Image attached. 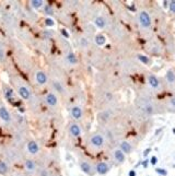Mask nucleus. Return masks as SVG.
Segmentation results:
<instances>
[{
    "instance_id": "obj_1",
    "label": "nucleus",
    "mask_w": 175,
    "mask_h": 176,
    "mask_svg": "<svg viewBox=\"0 0 175 176\" xmlns=\"http://www.w3.org/2000/svg\"><path fill=\"white\" fill-rule=\"evenodd\" d=\"M138 19H139V23H140V25H141L143 29H149V27L151 26V23H152L151 17L147 11H145V10H143V11H140Z\"/></svg>"
},
{
    "instance_id": "obj_2",
    "label": "nucleus",
    "mask_w": 175,
    "mask_h": 176,
    "mask_svg": "<svg viewBox=\"0 0 175 176\" xmlns=\"http://www.w3.org/2000/svg\"><path fill=\"white\" fill-rule=\"evenodd\" d=\"M34 79H35V82H36L37 84L41 85V86L46 85L47 82H48V77H47L45 71H43V70H37L36 72H35Z\"/></svg>"
},
{
    "instance_id": "obj_3",
    "label": "nucleus",
    "mask_w": 175,
    "mask_h": 176,
    "mask_svg": "<svg viewBox=\"0 0 175 176\" xmlns=\"http://www.w3.org/2000/svg\"><path fill=\"white\" fill-rule=\"evenodd\" d=\"M105 143V139L104 137L100 134H95L93 136H91L90 138V144L94 148H102Z\"/></svg>"
},
{
    "instance_id": "obj_4",
    "label": "nucleus",
    "mask_w": 175,
    "mask_h": 176,
    "mask_svg": "<svg viewBox=\"0 0 175 176\" xmlns=\"http://www.w3.org/2000/svg\"><path fill=\"white\" fill-rule=\"evenodd\" d=\"M18 93L19 95H20V97L21 99H23V100H30L31 99V95H32V93H31V90L29 89V86L25 84H19L18 85Z\"/></svg>"
},
{
    "instance_id": "obj_5",
    "label": "nucleus",
    "mask_w": 175,
    "mask_h": 176,
    "mask_svg": "<svg viewBox=\"0 0 175 176\" xmlns=\"http://www.w3.org/2000/svg\"><path fill=\"white\" fill-rule=\"evenodd\" d=\"M0 119L6 124H10L12 120L11 114H10L9 109L7 108L5 105H0Z\"/></svg>"
},
{
    "instance_id": "obj_6",
    "label": "nucleus",
    "mask_w": 175,
    "mask_h": 176,
    "mask_svg": "<svg viewBox=\"0 0 175 176\" xmlns=\"http://www.w3.org/2000/svg\"><path fill=\"white\" fill-rule=\"evenodd\" d=\"M3 94H5V97L7 100L11 103L17 101V95L14 93V90L12 88H10L9 85H3Z\"/></svg>"
},
{
    "instance_id": "obj_7",
    "label": "nucleus",
    "mask_w": 175,
    "mask_h": 176,
    "mask_svg": "<svg viewBox=\"0 0 175 176\" xmlns=\"http://www.w3.org/2000/svg\"><path fill=\"white\" fill-rule=\"evenodd\" d=\"M70 115L75 120H80L83 117V109L79 105H75L70 109Z\"/></svg>"
},
{
    "instance_id": "obj_8",
    "label": "nucleus",
    "mask_w": 175,
    "mask_h": 176,
    "mask_svg": "<svg viewBox=\"0 0 175 176\" xmlns=\"http://www.w3.org/2000/svg\"><path fill=\"white\" fill-rule=\"evenodd\" d=\"M45 102L49 107H56L58 105L57 95L53 93V92H49V93H47L45 95Z\"/></svg>"
},
{
    "instance_id": "obj_9",
    "label": "nucleus",
    "mask_w": 175,
    "mask_h": 176,
    "mask_svg": "<svg viewBox=\"0 0 175 176\" xmlns=\"http://www.w3.org/2000/svg\"><path fill=\"white\" fill-rule=\"evenodd\" d=\"M139 107L141 108V111L145 113L146 115H152V113H153V106H152V104L147 100H142V102L140 103Z\"/></svg>"
},
{
    "instance_id": "obj_10",
    "label": "nucleus",
    "mask_w": 175,
    "mask_h": 176,
    "mask_svg": "<svg viewBox=\"0 0 175 176\" xmlns=\"http://www.w3.org/2000/svg\"><path fill=\"white\" fill-rule=\"evenodd\" d=\"M26 150H27V152L30 153V154H32V155H35V154H37L39 152V146H38V143L35 141V140H30L29 142H27V144H26Z\"/></svg>"
},
{
    "instance_id": "obj_11",
    "label": "nucleus",
    "mask_w": 175,
    "mask_h": 176,
    "mask_svg": "<svg viewBox=\"0 0 175 176\" xmlns=\"http://www.w3.org/2000/svg\"><path fill=\"white\" fill-rule=\"evenodd\" d=\"M81 132H82L81 127H80V125L77 124V123H72V124L69 126V134L72 137H75V138H78V137L81 135Z\"/></svg>"
},
{
    "instance_id": "obj_12",
    "label": "nucleus",
    "mask_w": 175,
    "mask_h": 176,
    "mask_svg": "<svg viewBox=\"0 0 175 176\" xmlns=\"http://www.w3.org/2000/svg\"><path fill=\"white\" fill-rule=\"evenodd\" d=\"M109 168H111L109 165L107 163H105V162H100L97 165V172L100 175H105L106 173H109Z\"/></svg>"
},
{
    "instance_id": "obj_13",
    "label": "nucleus",
    "mask_w": 175,
    "mask_h": 176,
    "mask_svg": "<svg viewBox=\"0 0 175 176\" xmlns=\"http://www.w3.org/2000/svg\"><path fill=\"white\" fill-rule=\"evenodd\" d=\"M24 167H25V170H26L27 172H30V173H34L37 168V165H36V163H35V161L29 159V160H26V161L24 162Z\"/></svg>"
},
{
    "instance_id": "obj_14",
    "label": "nucleus",
    "mask_w": 175,
    "mask_h": 176,
    "mask_svg": "<svg viewBox=\"0 0 175 176\" xmlns=\"http://www.w3.org/2000/svg\"><path fill=\"white\" fill-rule=\"evenodd\" d=\"M114 159L118 163H123L125 161V153L121 149H116L114 151Z\"/></svg>"
},
{
    "instance_id": "obj_15",
    "label": "nucleus",
    "mask_w": 175,
    "mask_h": 176,
    "mask_svg": "<svg viewBox=\"0 0 175 176\" xmlns=\"http://www.w3.org/2000/svg\"><path fill=\"white\" fill-rule=\"evenodd\" d=\"M148 82H149V84L151 85V88H153V89H158L159 88V85H160L159 79H158L155 76H153V74H150V76H149Z\"/></svg>"
},
{
    "instance_id": "obj_16",
    "label": "nucleus",
    "mask_w": 175,
    "mask_h": 176,
    "mask_svg": "<svg viewBox=\"0 0 175 176\" xmlns=\"http://www.w3.org/2000/svg\"><path fill=\"white\" fill-rule=\"evenodd\" d=\"M66 60H67V62H69L70 65H75L78 62V58H77L75 53L69 52L66 55Z\"/></svg>"
},
{
    "instance_id": "obj_17",
    "label": "nucleus",
    "mask_w": 175,
    "mask_h": 176,
    "mask_svg": "<svg viewBox=\"0 0 175 176\" xmlns=\"http://www.w3.org/2000/svg\"><path fill=\"white\" fill-rule=\"evenodd\" d=\"M165 78H166V81H167L169 84H174L175 83V72L172 69H170L169 71L166 72Z\"/></svg>"
},
{
    "instance_id": "obj_18",
    "label": "nucleus",
    "mask_w": 175,
    "mask_h": 176,
    "mask_svg": "<svg viewBox=\"0 0 175 176\" xmlns=\"http://www.w3.org/2000/svg\"><path fill=\"white\" fill-rule=\"evenodd\" d=\"M119 149L124 152L125 154H126V153H130V152H131V144H130L128 141H123V142L121 143V148H119Z\"/></svg>"
},
{
    "instance_id": "obj_19",
    "label": "nucleus",
    "mask_w": 175,
    "mask_h": 176,
    "mask_svg": "<svg viewBox=\"0 0 175 176\" xmlns=\"http://www.w3.org/2000/svg\"><path fill=\"white\" fill-rule=\"evenodd\" d=\"M80 167H81L82 172H84L85 174H91V173H92V166H91V164L88 163V162H81V164H80Z\"/></svg>"
},
{
    "instance_id": "obj_20",
    "label": "nucleus",
    "mask_w": 175,
    "mask_h": 176,
    "mask_svg": "<svg viewBox=\"0 0 175 176\" xmlns=\"http://www.w3.org/2000/svg\"><path fill=\"white\" fill-rule=\"evenodd\" d=\"M94 22H95V25H97L99 29H104L106 25L105 19L103 18V17H97V18L94 20Z\"/></svg>"
},
{
    "instance_id": "obj_21",
    "label": "nucleus",
    "mask_w": 175,
    "mask_h": 176,
    "mask_svg": "<svg viewBox=\"0 0 175 176\" xmlns=\"http://www.w3.org/2000/svg\"><path fill=\"white\" fill-rule=\"evenodd\" d=\"M30 5L33 9H41V8L44 7V1L43 0H32Z\"/></svg>"
},
{
    "instance_id": "obj_22",
    "label": "nucleus",
    "mask_w": 175,
    "mask_h": 176,
    "mask_svg": "<svg viewBox=\"0 0 175 176\" xmlns=\"http://www.w3.org/2000/svg\"><path fill=\"white\" fill-rule=\"evenodd\" d=\"M9 172V165L6 162H0V175H7Z\"/></svg>"
},
{
    "instance_id": "obj_23",
    "label": "nucleus",
    "mask_w": 175,
    "mask_h": 176,
    "mask_svg": "<svg viewBox=\"0 0 175 176\" xmlns=\"http://www.w3.org/2000/svg\"><path fill=\"white\" fill-rule=\"evenodd\" d=\"M95 43H97L99 46H103L106 43L105 36L102 35V34H97V36H95Z\"/></svg>"
},
{
    "instance_id": "obj_24",
    "label": "nucleus",
    "mask_w": 175,
    "mask_h": 176,
    "mask_svg": "<svg viewBox=\"0 0 175 176\" xmlns=\"http://www.w3.org/2000/svg\"><path fill=\"white\" fill-rule=\"evenodd\" d=\"M137 57H138V59L141 61L142 64L147 65V64H149V61H150V60H149V58L147 57V56H143V55H138Z\"/></svg>"
},
{
    "instance_id": "obj_25",
    "label": "nucleus",
    "mask_w": 175,
    "mask_h": 176,
    "mask_svg": "<svg viewBox=\"0 0 175 176\" xmlns=\"http://www.w3.org/2000/svg\"><path fill=\"white\" fill-rule=\"evenodd\" d=\"M54 86H55V89H56V91H58V92H63V88L61 86V84L59 83V82H54Z\"/></svg>"
},
{
    "instance_id": "obj_26",
    "label": "nucleus",
    "mask_w": 175,
    "mask_h": 176,
    "mask_svg": "<svg viewBox=\"0 0 175 176\" xmlns=\"http://www.w3.org/2000/svg\"><path fill=\"white\" fill-rule=\"evenodd\" d=\"M45 24L47 25V26H54L55 22L51 18H46L45 19Z\"/></svg>"
},
{
    "instance_id": "obj_27",
    "label": "nucleus",
    "mask_w": 175,
    "mask_h": 176,
    "mask_svg": "<svg viewBox=\"0 0 175 176\" xmlns=\"http://www.w3.org/2000/svg\"><path fill=\"white\" fill-rule=\"evenodd\" d=\"M45 13L46 14H49V15L54 14V11H53V9H51V7H49V6L45 7Z\"/></svg>"
},
{
    "instance_id": "obj_28",
    "label": "nucleus",
    "mask_w": 175,
    "mask_h": 176,
    "mask_svg": "<svg viewBox=\"0 0 175 176\" xmlns=\"http://www.w3.org/2000/svg\"><path fill=\"white\" fill-rule=\"evenodd\" d=\"M169 8H170V11H171V12L175 13V1L174 0L169 3Z\"/></svg>"
},
{
    "instance_id": "obj_29",
    "label": "nucleus",
    "mask_w": 175,
    "mask_h": 176,
    "mask_svg": "<svg viewBox=\"0 0 175 176\" xmlns=\"http://www.w3.org/2000/svg\"><path fill=\"white\" fill-rule=\"evenodd\" d=\"M155 171H157V173H159L162 176H166V174H167V172L165 170H163V168H157Z\"/></svg>"
},
{
    "instance_id": "obj_30",
    "label": "nucleus",
    "mask_w": 175,
    "mask_h": 176,
    "mask_svg": "<svg viewBox=\"0 0 175 176\" xmlns=\"http://www.w3.org/2000/svg\"><path fill=\"white\" fill-rule=\"evenodd\" d=\"M3 58H5V49L0 46V60H3Z\"/></svg>"
},
{
    "instance_id": "obj_31",
    "label": "nucleus",
    "mask_w": 175,
    "mask_h": 176,
    "mask_svg": "<svg viewBox=\"0 0 175 176\" xmlns=\"http://www.w3.org/2000/svg\"><path fill=\"white\" fill-rule=\"evenodd\" d=\"M150 163L152 164V165H155V164L158 163V158L157 156H152L150 160Z\"/></svg>"
},
{
    "instance_id": "obj_32",
    "label": "nucleus",
    "mask_w": 175,
    "mask_h": 176,
    "mask_svg": "<svg viewBox=\"0 0 175 176\" xmlns=\"http://www.w3.org/2000/svg\"><path fill=\"white\" fill-rule=\"evenodd\" d=\"M81 45L84 46V47H87V46L89 45V43H88V41L85 40V38H82V40H81Z\"/></svg>"
},
{
    "instance_id": "obj_33",
    "label": "nucleus",
    "mask_w": 175,
    "mask_h": 176,
    "mask_svg": "<svg viewBox=\"0 0 175 176\" xmlns=\"http://www.w3.org/2000/svg\"><path fill=\"white\" fill-rule=\"evenodd\" d=\"M170 103H171V105H172V106L175 108V96L171 97V100H170Z\"/></svg>"
},
{
    "instance_id": "obj_34",
    "label": "nucleus",
    "mask_w": 175,
    "mask_h": 176,
    "mask_svg": "<svg viewBox=\"0 0 175 176\" xmlns=\"http://www.w3.org/2000/svg\"><path fill=\"white\" fill-rule=\"evenodd\" d=\"M61 33L63 34L65 37H69V34H68V32H66V30H61Z\"/></svg>"
},
{
    "instance_id": "obj_35",
    "label": "nucleus",
    "mask_w": 175,
    "mask_h": 176,
    "mask_svg": "<svg viewBox=\"0 0 175 176\" xmlns=\"http://www.w3.org/2000/svg\"><path fill=\"white\" fill-rule=\"evenodd\" d=\"M142 166L145 167V168H147V166H148V160H145V161L142 162Z\"/></svg>"
},
{
    "instance_id": "obj_36",
    "label": "nucleus",
    "mask_w": 175,
    "mask_h": 176,
    "mask_svg": "<svg viewBox=\"0 0 175 176\" xmlns=\"http://www.w3.org/2000/svg\"><path fill=\"white\" fill-rule=\"evenodd\" d=\"M128 176H136V172H135L134 170H131L129 172V174H128Z\"/></svg>"
},
{
    "instance_id": "obj_37",
    "label": "nucleus",
    "mask_w": 175,
    "mask_h": 176,
    "mask_svg": "<svg viewBox=\"0 0 175 176\" xmlns=\"http://www.w3.org/2000/svg\"><path fill=\"white\" fill-rule=\"evenodd\" d=\"M150 151H151V149H147L145 152H143V155H145V156H147V155L149 154V152H150Z\"/></svg>"
}]
</instances>
